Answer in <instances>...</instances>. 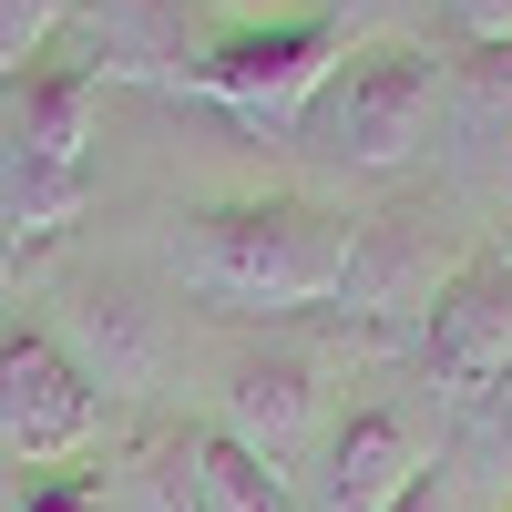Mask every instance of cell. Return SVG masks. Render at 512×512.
<instances>
[{
	"instance_id": "44dd1931",
	"label": "cell",
	"mask_w": 512,
	"mask_h": 512,
	"mask_svg": "<svg viewBox=\"0 0 512 512\" xmlns=\"http://www.w3.org/2000/svg\"><path fill=\"white\" fill-rule=\"evenodd\" d=\"M492 246H502V256H512V195H502V216H492Z\"/></svg>"
},
{
	"instance_id": "3957f363",
	"label": "cell",
	"mask_w": 512,
	"mask_h": 512,
	"mask_svg": "<svg viewBox=\"0 0 512 512\" xmlns=\"http://www.w3.org/2000/svg\"><path fill=\"white\" fill-rule=\"evenodd\" d=\"M472 246L482 236H472V216H461L451 185H400V195H379L369 216H349V256H338V297H328V308L410 359L431 297L461 277Z\"/></svg>"
},
{
	"instance_id": "9a60e30c",
	"label": "cell",
	"mask_w": 512,
	"mask_h": 512,
	"mask_svg": "<svg viewBox=\"0 0 512 512\" xmlns=\"http://www.w3.org/2000/svg\"><path fill=\"white\" fill-rule=\"evenodd\" d=\"M72 21V0H0V72H21L52 52V31Z\"/></svg>"
},
{
	"instance_id": "30bf717a",
	"label": "cell",
	"mask_w": 512,
	"mask_h": 512,
	"mask_svg": "<svg viewBox=\"0 0 512 512\" xmlns=\"http://www.w3.org/2000/svg\"><path fill=\"white\" fill-rule=\"evenodd\" d=\"M93 441V379L62 349V328L11 318L0 328V451L21 461H72Z\"/></svg>"
},
{
	"instance_id": "d6986e66",
	"label": "cell",
	"mask_w": 512,
	"mask_h": 512,
	"mask_svg": "<svg viewBox=\"0 0 512 512\" xmlns=\"http://www.w3.org/2000/svg\"><path fill=\"white\" fill-rule=\"evenodd\" d=\"M390 512H451V482H441V461H431V482H420V492H400Z\"/></svg>"
},
{
	"instance_id": "8992f818",
	"label": "cell",
	"mask_w": 512,
	"mask_h": 512,
	"mask_svg": "<svg viewBox=\"0 0 512 512\" xmlns=\"http://www.w3.org/2000/svg\"><path fill=\"white\" fill-rule=\"evenodd\" d=\"M123 482H134L144 512H297V492H287L277 461H256L226 420H175V410H144L134 420Z\"/></svg>"
},
{
	"instance_id": "ac0fdd59",
	"label": "cell",
	"mask_w": 512,
	"mask_h": 512,
	"mask_svg": "<svg viewBox=\"0 0 512 512\" xmlns=\"http://www.w3.org/2000/svg\"><path fill=\"white\" fill-rule=\"evenodd\" d=\"M318 11H328L338 31H349V41H369L379 21H390V0H318Z\"/></svg>"
},
{
	"instance_id": "9c48e42d",
	"label": "cell",
	"mask_w": 512,
	"mask_h": 512,
	"mask_svg": "<svg viewBox=\"0 0 512 512\" xmlns=\"http://www.w3.org/2000/svg\"><path fill=\"white\" fill-rule=\"evenodd\" d=\"M410 369L431 379L441 400H461V390H482L492 369H512V256L492 236L461 256V277L431 297V318L410 338Z\"/></svg>"
},
{
	"instance_id": "5bb4252c",
	"label": "cell",
	"mask_w": 512,
	"mask_h": 512,
	"mask_svg": "<svg viewBox=\"0 0 512 512\" xmlns=\"http://www.w3.org/2000/svg\"><path fill=\"white\" fill-rule=\"evenodd\" d=\"M441 472H512V369L451 400V461Z\"/></svg>"
},
{
	"instance_id": "6da1fadb",
	"label": "cell",
	"mask_w": 512,
	"mask_h": 512,
	"mask_svg": "<svg viewBox=\"0 0 512 512\" xmlns=\"http://www.w3.org/2000/svg\"><path fill=\"white\" fill-rule=\"evenodd\" d=\"M338 256H349V216H328L318 195H226L175 216V277L226 308H267V318L328 308Z\"/></svg>"
},
{
	"instance_id": "7c38bea8",
	"label": "cell",
	"mask_w": 512,
	"mask_h": 512,
	"mask_svg": "<svg viewBox=\"0 0 512 512\" xmlns=\"http://www.w3.org/2000/svg\"><path fill=\"white\" fill-rule=\"evenodd\" d=\"M420 482H431V451H420V431L400 410L349 400L328 420V441H318V512H390Z\"/></svg>"
},
{
	"instance_id": "5b68a950",
	"label": "cell",
	"mask_w": 512,
	"mask_h": 512,
	"mask_svg": "<svg viewBox=\"0 0 512 512\" xmlns=\"http://www.w3.org/2000/svg\"><path fill=\"white\" fill-rule=\"evenodd\" d=\"M338 52H349V31L328 11L216 21V41H205V62H195V93L216 113H236L246 134H297V113L318 103V82H328Z\"/></svg>"
},
{
	"instance_id": "ffe728a7",
	"label": "cell",
	"mask_w": 512,
	"mask_h": 512,
	"mask_svg": "<svg viewBox=\"0 0 512 512\" xmlns=\"http://www.w3.org/2000/svg\"><path fill=\"white\" fill-rule=\"evenodd\" d=\"M11 277H21V236L0 226V297H11Z\"/></svg>"
},
{
	"instance_id": "52a82bcc",
	"label": "cell",
	"mask_w": 512,
	"mask_h": 512,
	"mask_svg": "<svg viewBox=\"0 0 512 512\" xmlns=\"http://www.w3.org/2000/svg\"><path fill=\"white\" fill-rule=\"evenodd\" d=\"M205 41H216V21L195 11V0H72V21L52 31V52L103 93V82H154V93H195V62Z\"/></svg>"
},
{
	"instance_id": "ba28073f",
	"label": "cell",
	"mask_w": 512,
	"mask_h": 512,
	"mask_svg": "<svg viewBox=\"0 0 512 512\" xmlns=\"http://www.w3.org/2000/svg\"><path fill=\"white\" fill-rule=\"evenodd\" d=\"M328 359L308 349L297 328H267L246 338V349H226V431L256 451V461H287L297 441H328Z\"/></svg>"
},
{
	"instance_id": "2e32d148",
	"label": "cell",
	"mask_w": 512,
	"mask_h": 512,
	"mask_svg": "<svg viewBox=\"0 0 512 512\" xmlns=\"http://www.w3.org/2000/svg\"><path fill=\"white\" fill-rule=\"evenodd\" d=\"M11 512H103V482H93V472H62V461H52V472H41Z\"/></svg>"
},
{
	"instance_id": "4fadbf2b",
	"label": "cell",
	"mask_w": 512,
	"mask_h": 512,
	"mask_svg": "<svg viewBox=\"0 0 512 512\" xmlns=\"http://www.w3.org/2000/svg\"><path fill=\"white\" fill-rule=\"evenodd\" d=\"M62 349L82 359L93 390H134V379L154 369V328H144V308H134V287H123V277H82V287H72V338H62Z\"/></svg>"
},
{
	"instance_id": "277c9868",
	"label": "cell",
	"mask_w": 512,
	"mask_h": 512,
	"mask_svg": "<svg viewBox=\"0 0 512 512\" xmlns=\"http://www.w3.org/2000/svg\"><path fill=\"white\" fill-rule=\"evenodd\" d=\"M82 134H93V82L62 62L0 72V226L11 236H62L93 175H82Z\"/></svg>"
},
{
	"instance_id": "e0dca14e",
	"label": "cell",
	"mask_w": 512,
	"mask_h": 512,
	"mask_svg": "<svg viewBox=\"0 0 512 512\" xmlns=\"http://www.w3.org/2000/svg\"><path fill=\"white\" fill-rule=\"evenodd\" d=\"M461 41H512V0H451Z\"/></svg>"
},
{
	"instance_id": "7a4b0ae2",
	"label": "cell",
	"mask_w": 512,
	"mask_h": 512,
	"mask_svg": "<svg viewBox=\"0 0 512 512\" xmlns=\"http://www.w3.org/2000/svg\"><path fill=\"white\" fill-rule=\"evenodd\" d=\"M441 72H451V52H431L410 31H369L328 62L318 103L297 113V144L338 175H410L441 123Z\"/></svg>"
},
{
	"instance_id": "8fae6325",
	"label": "cell",
	"mask_w": 512,
	"mask_h": 512,
	"mask_svg": "<svg viewBox=\"0 0 512 512\" xmlns=\"http://www.w3.org/2000/svg\"><path fill=\"white\" fill-rule=\"evenodd\" d=\"M441 134H451V195L472 205L512 195V41H461L441 72Z\"/></svg>"
}]
</instances>
